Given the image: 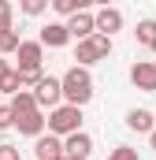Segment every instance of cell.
<instances>
[{
	"label": "cell",
	"mask_w": 156,
	"mask_h": 160,
	"mask_svg": "<svg viewBox=\"0 0 156 160\" xmlns=\"http://www.w3.org/2000/svg\"><path fill=\"white\" fill-rule=\"evenodd\" d=\"M34 101H37L41 112H45V108H48V112H52V108H60V104H63V82L52 78V75H45L41 86L34 89Z\"/></svg>",
	"instance_id": "5b68a950"
},
{
	"label": "cell",
	"mask_w": 156,
	"mask_h": 160,
	"mask_svg": "<svg viewBox=\"0 0 156 160\" xmlns=\"http://www.w3.org/2000/svg\"><path fill=\"white\" fill-rule=\"evenodd\" d=\"M34 153H37V160H60V157H67L63 138H56V134H41L37 145H34Z\"/></svg>",
	"instance_id": "8fae6325"
},
{
	"label": "cell",
	"mask_w": 156,
	"mask_h": 160,
	"mask_svg": "<svg viewBox=\"0 0 156 160\" xmlns=\"http://www.w3.org/2000/svg\"><path fill=\"white\" fill-rule=\"evenodd\" d=\"M15 127H19V134H26V138H41V134L48 130V116L37 108V112H30V116H19Z\"/></svg>",
	"instance_id": "9c48e42d"
},
{
	"label": "cell",
	"mask_w": 156,
	"mask_h": 160,
	"mask_svg": "<svg viewBox=\"0 0 156 160\" xmlns=\"http://www.w3.org/2000/svg\"><path fill=\"white\" fill-rule=\"evenodd\" d=\"M130 82L141 89V93H156V63L153 60H138L130 67Z\"/></svg>",
	"instance_id": "52a82bcc"
},
{
	"label": "cell",
	"mask_w": 156,
	"mask_h": 160,
	"mask_svg": "<svg viewBox=\"0 0 156 160\" xmlns=\"http://www.w3.org/2000/svg\"><path fill=\"white\" fill-rule=\"evenodd\" d=\"M0 160H22V153H19V145H0Z\"/></svg>",
	"instance_id": "603a6c76"
},
{
	"label": "cell",
	"mask_w": 156,
	"mask_h": 160,
	"mask_svg": "<svg viewBox=\"0 0 156 160\" xmlns=\"http://www.w3.org/2000/svg\"><path fill=\"white\" fill-rule=\"evenodd\" d=\"M15 127V112H11V104H0V130H11Z\"/></svg>",
	"instance_id": "7402d4cb"
},
{
	"label": "cell",
	"mask_w": 156,
	"mask_h": 160,
	"mask_svg": "<svg viewBox=\"0 0 156 160\" xmlns=\"http://www.w3.org/2000/svg\"><path fill=\"white\" fill-rule=\"evenodd\" d=\"M19 8H22V15H30V19H37L41 11H45V8H48V0H22V4H19Z\"/></svg>",
	"instance_id": "ffe728a7"
},
{
	"label": "cell",
	"mask_w": 156,
	"mask_h": 160,
	"mask_svg": "<svg viewBox=\"0 0 156 160\" xmlns=\"http://www.w3.org/2000/svg\"><path fill=\"white\" fill-rule=\"evenodd\" d=\"M108 160H141V157H138V149H130V145H115V149L108 153Z\"/></svg>",
	"instance_id": "44dd1931"
},
{
	"label": "cell",
	"mask_w": 156,
	"mask_h": 160,
	"mask_svg": "<svg viewBox=\"0 0 156 160\" xmlns=\"http://www.w3.org/2000/svg\"><path fill=\"white\" fill-rule=\"evenodd\" d=\"M52 8H56V15H63V19H75L78 11H85V0H52Z\"/></svg>",
	"instance_id": "2e32d148"
},
{
	"label": "cell",
	"mask_w": 156,
	"mask_h": 160,
	"mask_svg": "<svg viewBox=\"0 0 156 160\" xmlns=\"http://www.w3.org/2000/svg\"><path fill=\"white\" fill-rule=\"evenodd\" d=\"M112 38H104V34H93L89 41H78V48H75V60H78V67H93V63H100V60H108L112 56Z\"/></svg>",
	"instance_id": "3957f363"
},
{
	"label": "cell",
	"mask_w": 156,
	"mask_h": 160,
	"mask_svg": "<svg viewBox=\"0 0 156 160\" xmlns=\"http://www.w3.org/2000/svg\"><path fill=\"white\" fill-rule=\"evenodd\" d=\"M119 30H123V11H119V8H100V11H97V34L115 38Z\"/></svg>",
	"instance_id": "30bf717a"
},
{
	"label": "cell",
	"mask_w": 156,
	"mask_h": 160,
	"mask_svg": "<svg viewBox=\"0 0 156 160\" xmlns=\"http://www.w3.org/2000/svg\"><path fill=\"white\" fill-rule=\"evenodd\" d=\"M11 19H15V8H11L7 0H0V34H4V30H15Z\"/></svg>",
	"instance_id": "d6986e66"
},
{
	"label": "cell",
	"mask_w": 156,
	"mask_h": 160,
	"mask_svg": "<svg viewBox=\"0 0 156 160\" xmlns=\"http://www.w3.org/2000/svg\"><path fill=\"white\" fill-rule=\"evenodd\" d=\"M149 145H153V149H156V130H153V134H149Z\"/></svg>",
	"instance_id": "d4e9b609"
},
{
	"label": "cell",
	"mask_w": 156,
	"mask_h": 160,
	"mask_svg": "<svg viewBox=\"0 0 156 160\" xmlns=\"http://www.w3.org/2000/svg\"><path fill=\"white\" fill-rule=\"evenodd\" d=\"M37 41L45 48H63V45H71V30H67V22H45Z\"/></svg>",
	"instance_id": "ba28073f"
},
{
	"label": "cell",
	"mask_w": 156,
	"mask_h": 160,
	"mask_svg": "<svg viewBox=\"0 0 156 160\" xmlns=\"http://www.w3.org/2000/svg\"><path fill=\"white\" fill-rule=\"evenodd\" d=\"M63 149H67V157L89 160V153H93V138H89L85 130H78V134H71V138H63Z\"/></svg>",
	"instance_id": "4fadbf2b"
},
{
	"label": "cell",
	"mask_w": 156,
	"mask_h": 160,
	"mask_svg": "<svg viewBox=\"0 0 156 160\" xmlns=\"http://www.w3.org/2000/svg\"><path fill=\"white\" fill-rule=\"evenodd\" d=\"M134 38H138V45H145V48L156 52V19H141L138 30H134Z\"/></svg>",
	"instance_id": "9a60e30c"
},
{
	"label": "cell",
	"mask_w": 156,
	"mask_h": 160,
	"mask_svg": "<svg viewBox=\"0 0 156 160\" xmlns=\"http://www.w3.org/2000/svg\"><path fill=\"white\" fill-rule=\"evenodd\" d=\"M11 112H15V119H19V116H30V112H37V101H34V93H30V89L15 93V97H11Z\"/></svg>",
	"instance_id": "5bb4252c"
},
{
	"label": "cell",
	"mask_w": 156,
	"mask_h": 160,
	"mask_svg": "<svg viewBox=\"0 0 156 160\" xmlns=\"http://www.w3.org/2000/svg\"><path fill=\"white\" fill-rule=\"evenodd\" d=\"M126 127L138 130V134H153L156 130V112H149V108H130L126 112Z\"/></svg>",
	"instance_id": "7c38bea8"
},
{
	"label": "cell",
	"mask_w": 156,
	"mask_h": 160,
	"mask_svg": "<svg viewBox=\"0 0 156 160\" xmlns=\"http://www.w3.org/2000/svg\"><path fill=\"white\" fill-rule=\"evenodd\" d=\"M0 93H11V97H15V93H22V75H19V71L4 75V78H0Z\"/></svg>",
	"instance_id": "ac0fdd59"
},
{
	"label": "cell",
	"mask_w": 156,
	"mask_h": 160,
	"mask_svg": "<svg viewBox=\"0 0 156 160\" xmlns=\"http://www.w3.org/2000/svg\"><path fill=\"white\" fill-rule=\"evenodd\" d=\"M19 45H22L19 30H4V34H0V56H11V52H19Z\"/></svg>",
	"instance_id": "e0dca14e"
},
{
	"label": "cell",
	"mask_w": 156,
	"mask_h": 160,
	"mask_svg": "<svg viewBox=\"0 0 156 160\" xmlns=\"http://www.w3.org/2000/svg\"><path fill=\"white\" fill-rule=\"evenodd\" d=\"M67 30H71V38L75 41H89L93 34H97V11H78L75 19H67Z\"/></svg>",
	"instance_id": "8992f818"
},
{
	"label": "cell",
	"mask_w": 156,
	"mask_h": 160,
	"mask_svg": "<svg viewBox=\"0 0 156 160\" xmlns=\"http://www.w3.org/2000/svg\"><path fill=\"white\" fill-rule=\"evenodd\" d=\"M82 130V108L75 104H60V108H52L48 112V134H56V138H71Z\"/></svg>",
	"instance_id": "7a4b0ae2"
},
{
	"label": "cell",
	"mask_w": 156,
	"mask_h": 160,
	"mask_svg": "<svg viewBox=\"0 0 156 160\" xmlns=\"http://www.w3.org/2000/svg\"><path fill=\"white\" fill-rule=\"evenodd\" d=\"M11 71H15V67H11V63H7V60L0 56V78H4V75H11Z\"/></svg>",
	"instance_id": "cb8c5ba5"
},
{
	"label": "cell",
	"mask_w": 156,
	"mask_h": 160,
	"mask_svg": "<svg viewBox=\"0 0 156 160\" xmlns=\"http://www.w3.org/2000/svg\"><path fill=\"white\" fill-rule=\"evenodd\" d=\"M41 63H45V45H41V41H22L19 52H15V71H19V75L41 71Z\"/></svg>",
	"instance_id": "277c9868"
},
{
	"label": "cell",
	"mask_w": 156,
	"mask_h": 160,
	"mask_svg": "<svg viewBox=\"0 0 156 160\" xmlns=\"http://www.w3.org/2000/svg\"><path fill=\"white\" fill-rule=\"evenodd\" d=\"M60 82H63V104H75V108H85L89 101H93V75L85 71V67H67L63 75H60Z\"/></svg>",
	"instance_id": "6da1fadb"
}]
</instances>
